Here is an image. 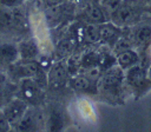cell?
<instances>
[{
    "mask_svg": "<svg viewBox=\"0 0 151 132\" xmlns=\"http://www.w3.org/2000/svg\"><path fill=\"white\" fill-rule=\"evenodd\" d=\"M123 84H125V71L118 65H114L103 72L98 81V92L117 99L122 94Z\"/></svg>",
    "mask_w": 151,
    "mask_h": 132,
    "instance_id": "1",
    "label": "cell"
},
{
    "mask_svg": "<svg viewBox=\"0 0 151 132\" xmlns=\"http://www.w3.org/2000/svg\"><path fill=\"white\" fill-rule=\"evenodd\" d=\"M125 84L130 87L136 98L144 95L151 88V81L147 77V67L139 62L126 70Z\"/></svg>",
    "mask_w": 151,
    "mask_h": 132,
    "instance_id": "2",
    "label": "cell"
},
{
    "mask_svg": "<svg viewBox=\"0 0 151 132\" xmlns=\"http://www.w3.org/2000/svg\"><path fill=\"white\" fill-rule=\"evenodd\" d=\"M9 71L13 77L20 79L24 78H33L35 79L41 86V79H45L47 81V74L45 75V70L40 66L39 61L37 59H20L15 62L9 65Z\"/></svg>",
    "mask_w": 151,
    "mask_h": 132,
    "instance_id": "3",
    "label": "cell"
},
{
    "mask_svg": "<svg viewBox=\"0 0 151 132\" xmlns=\"http://www.w3.org/2000/svg\"><path fill=\"white\" fill-rule=\"evenodd\" d=\"M140 16V12L134 2L124 0L111 14L110 21L116 24L119 27H125L132 24H136Z\"/></svg>",
    "mask_w": 151,
    "mask_h": 132,
    "instance_id": "4",
    "label": "cell"
},
{
    "mask_svg": "<svg viewBox=\"0 0 151 132\" xmlns=\"http://www.w3.org/2000/svg\"><path fill=\"white\" fill-rule=\"evenodd\" d=\"M70 78L71 75L67 71L65 60H55L47 72V85L50 88L59 90L68 85Z\"/></svg>",
    "mask_w": 151,
    "mask_h": 132,
    "instance_id": "5",
    "label": "cell"
},
{
    "mask_svg": "<svg viewBox=\"0 0 151 132\" xmlns=\"http://www.w3.org/2000/svg\"><path fill=\"white\" fill-rule=\"evenodd\" d=\"M41 85L33 78H24L20 79L19 93L20 98L24 99L27 104L37 105L42 100V90Z\"/></svg>",
    "mask_w": 151,
    "mask_h": 132,
    "instance_id": "6",
    "label": "cell"
},
{
    "mask_svg": "<svg viewBox=\"0 0 151 132\" xmlns=\"http://www.w3.org/2000/svg\"><path fill=\"white\" fill-rule=\"evenodd\" d=\"M83 18L88 24H103L106 21H110V13L100 5V2L88 0L86 1V5L84 6L81 11Z\"/></svg>",
    "mask_w": 151,
    "mask_h": 132,
    "instance_id": "7",
    "label": "cell"
},
{
    "mask_svg": "<svg viewBox=\"0 0 151 132\" xmlns=\"http://www.w3.org/2000/svg\"><path fill=\"white\" fill-rule=\"evenodd\" d=\"M99 33H100V42L99 44L107 46L111 50L114 47V45L118 42V40L123 37L122 27L117 26L112 21H106V22L99 24Z\"/></svg>",
    "mask_w": 151,
    "mask_h": 132,
    "instance_id": "8",
    "label": "cell"
},
{
    "mask_svg": "<svg viewBox=\"0 0 151 132\" xmlns=\"http://www.w3.org/2000/svg\"><path fill=\"white\" fill-rule=\"evenodd\" d=\"M68 86L77 92L84 94H97L98 92V82L88 78L86 74L79 72L74 75H71L68 80Z\"/></svg>",
    "mask_w": 151,
    "mask_h": 132,
    "instance_id": "9",
    "label": "cell"
},
{
    "mask_svg": "<svg viewBox=\"0 0 151 132\" xmlns=\"http://www.w3.org/2000/svg\"><path fill=\"white\" fill-rule=\"evenodd\" d=\"M27 108H28V104L24 99L15 98V99L11 100L9 103L5 104L2 111H4L8 123L11 124V126L14 127L20 121V119L22 118V116L25 114Z\"/></svg>",
    "mask_w": 151,
    "mask_h": 132,
    "instance_id": "10",
    "label": "cell"
},
{
    "mask_svg": "<svg viewBox=\"0 0 151 132\" xmlns=\"http://www.w3.org/2000/svg\"><path fill=\"white\" fill-rule=\"evenodd\" d=\"M77 48V38L73 35L61 38L54 46V55L55 60H64L76 52Z\"/></svg>",
    "mask_w": 151,
    "mask_h": 132,
    "instance_id": "11",
    "label": "cell"
},
{
    "mask_svg": "<svg viewBox=\"0 0 151 132\" xmlns=\"http://www.w3.org/2000/svg\"><path fill=\"white\" fill-rule=\"evenodd\" d=\"M41 123V116L37 113L34 110L27 108L20 121L14 126L15 130L18 131H34L40 127Z\"/></svg>",
    "mask_w": 151,
    "mask_h": 132,
    "instance_id": "12",
    "label": "cell"
},
{
    "mask_svg": "<svg viewBox=\"0 0 151 132\" xmlns=\"http://www.w3.org/2000/svg\"><path fill=\"white\" fill-rule=\"evenodd\" d=\"M116 60H117V65L122 70L126 71L130 67L139 64L142 61V58L138 54V52H136L131 47V48H127V50H124V51L117 53L116 54Z\"/></svg>",
    "mask_w": 151,
    "mask_h": 132,
    "instance_id": "13",
    "label": "cell"
},
{
    "mask_svg": "<svg viewBox=\"0 0 151 132\" xmlns=\"http://www.w3.org/2000/svg\"><path fill=\"white\" fill-rule=\"evenodd\" d=\"M80 40L86 45H94L100 42V33L98 24H88L85 25L79 34Z\"/></svg>",
    "mask_w": 151,
    "mask_h": 132,
    "instance_id": "14",
    "label": "cell"
},
{
    "mask_svg": "<svg viewBox=\"0 0 151 132\" xmlns=\"http://www.w3.org/2000/svg\"><path fill=\"white\" fill-rule=\"evenodd\" d=\"M20 59H37L39 57V46L33 39L22 40L18 45Z\"/></svg>",
    "mask_w": 151,
    "mask_h": 132,
    "instance_id": "15",
    "label": "cell"
},
{
    "mask_svg": "<svg viewBox=\"0 0 151 132\" xmlns=\"http://www.w3.org/2000/svg\"><path fill=\"white\" fill-rule=\"evenodd\" d=\"M131 42L137 46H147L151 44V27L140 26L132 32Z\"/></svg>",
    "mask_w": 151,
    "mask_h": 132,
    "instance_id": "16",
    "label": "cell"
},
{
    "mask_svg": "<svg viewBox=\"0 0 151 132\" xmlns=\"http://www.w3.org/2000/svg\"><path fill=\"white\" fill-rule=\"evenodd\" d=\"M18 58H20L18 46L9 44V42H5L0 45V61L11 65L15 62Z\"/></svg>",
    "mask_w": 151,
    "mask_h": 132,
    "instance_id": "17",
    "label": "cell"
},
{
    "mask_svg": "<svg viewBox=\"0 0 151 132\" xmlns=\"http://www.w3.org/2000/svg\"><path fill=\"white\" fill-rule=\"evenodd\" d=\"M99 60H100V52L92 51V50L84 52L81 54V70H80V72L85 68L99 65Z\"/></svg>",
    "mask_w": 151,
    "mask_h": 132,
    "instance_id": "18",
    "label": "cell"
},
{
    "mask_svg": "<svg viewBox=\"0 0 151 132\" xmlns=\"http://www.w3.org/2000/svg\"><path fill=\"white\" fill-rule=\"evenodd\" d=\"M64 60H65V64H66V67H67L70 75H74V74L80 72V70H81V54L72 53L70 57H67Z\"/></svg>",
    "mask_w": 151,
    "mask_h": 132,
    "instance_id": "19",
    "label": "cell"
},
{
    "mask_svg": "<svg viewBox=\"0 0 151 132\" xmlns=\"http://www.w3.org/2000/svg\"><path fill=\"white\" fill-rule=\"evenodd\" d=\"M61 127H63V118H61V114L59 113V111H53L50 114L47 128L51 130V131H55V130H60Z\"/></svg>",
    "mask_w": 151,
    "mask_h": 132,
    "instance_id": "20",
    "label": "cell"
},
{
    "mask_svg": "<svg viewBox=\"0 0 151 132\" xmlns=\"http://www.w3.org/2000/svg\"><path fill=\"white\" fill-rule=\"evenodd\" d=\"M79 103H80V104L78 105V111L80 112V114L83 116V118H84L85 120H88V119L93 118L94 113H93L92 106L88 104V101H86V100H80Z\"/></svg>",
    "mask_w": 151,
    "mask_h": 132,
    "instance_id": "21",
    "label": "cell"
},
{
    "mask_svg": "<svg viewBox=\"0 0 151 132\" xmlns=\"http://www.w3.org/2000/svg\"><path fill=\"white\" fill-rule=\"evenodd\" d=\"M100 2V5L111 14L124 0H98Z\"/></svg>",
    "mask_w": 151,
    "mask_h": 132,
    "instance_id": "22",
    "label": "cell"
},
{
    "mask_svg": "<svg viewBox=\"0 0 151 132\" xmlns=\"http://www.w3.org/2000/svg\"><path fill=\"white\" fill-rule=\"evenodd\" d=\"M26 0H0V5L5 8H15L21 7Z\"/></svg>",
    "mask_w": 151,
    "mask_h": 132,
    "instance_id": "23",
    "label": "cell"
},
{
    "mask_svg": "<svg viewBox=\"0 0 151 132\" xmlns=\"http://www.w3.org/2000/svg\"><path fill=\"white\" fill-rule=\"evenodd\" d=\"M6 88H7V78L4 73H0V101H2L5 98Z\"/></svg>",
    "mask_w": 151,
    "mask_h": 132,
    "instance_id": "24",
    "label": "cell"
},
{
    "mask_svg": "<svg viewBox=\"0 0 151 132\" xmlns=\"http://www.w3.org/2000/svg\"><path fill=\"white\" fill-rule=\"evenodd\" d=\"M11 128H12V126L8 123V120H7L4 111H0V132H2V131H9Z\"/></svg>",
    "mask_w": 151,
    "mask_h": 132,
    "instance_id": "25",
    "label": "cell"
},
{
    "mask_svg": "<svg viewBox=\"0 0 151 132\" xmlns=\"http://www.w3.org/2000/svg\"><path fill=\"white\" fill-rule=\"evenodd\" d=\"M44 1L47 7H52V6H58V5L65 4L67 0H44Z\"/></svg>",
    "mask_w": 151,
    "mask_h": 132,
    "instance_id": "26",
    "label": "cell"
},
{
    "mask_svg": "<svg viewBox=\"0 0 151 132\" xmlns=\"http://www.w3.org/2000/svg\"><path fill=\"white\" fill-rule=\"evenodd\" d=\"M147 77H149V79L151 81V64L147 66Z\"/></svg>",
    "mask_w": 151,
    "mask_h": 132,
    "instance_id": "27",
    "label": "cell"
},
{
    "mask_svg": "<svg viewBox=\"0 0 151 132\" xmlns=\"http://www.w3.org/2000/svg\"><path fill=\"white\" fill-rule=\"evenodd\" d=\"M26 1H32V2H35V1H39V0H26Z\"/></svg>",
    "mask_w": 151,
    "mask_h": 132,
    "instance_id": "28",
    "label": "cell"
},
{
    "mask_svg": "<svg viewBox=\"0 0 151 132\" xmlns=\"http://www.w3.org/2000/svg\"><path fill=\"white\" fill-rule=\"evenodd\" d=\"M127 1H131V2H136L137 0H127Z\"/></svg>",
    "mask_w": 151,
    "mask_h": 132,
    "instance_id": "29",
    "label": "cell"
},
{
    "mask_svg": "<svg viewBox=\"0 0 151 132\" xmlns=\"http://www.w3.org/2000/svg\"><path fill=\"white\" fill-rule=\"evenodd\" d=\"M81 1H88V0H81Z\"/></svg>",
    "mask_w": 151,
    "mask_h": 132,
    "instance_id": "30",
    "label": "cell"
},
{
    "mask_svg": "<svg viewBox=\"0 0 151 132\" xmlns=\"http://www.w3.org/2000/svg\"><path fill=\"white\" fill-rule=\"evenodd\" d=\"M150 50H151V44H150Z\"/></svg>",
    "mask_w": 151,
    "mask_h": 132,
    "instance_id": "31",
    "label": "cell"
},
{
    "mask_svg": "<svg viewBox=\"0 0 151 132\" xmlns=\"http://www.w3.org/2000/svg\"><path fill=\"white\" fill-rule=\"evenodd\" d=\"M150 2H151V0H150Z\"/></svg>",
    "mask_w": 151,
    "mask_h": 132,
    "instance_id": "32",
    "label": "cell"
}]
</instances>
